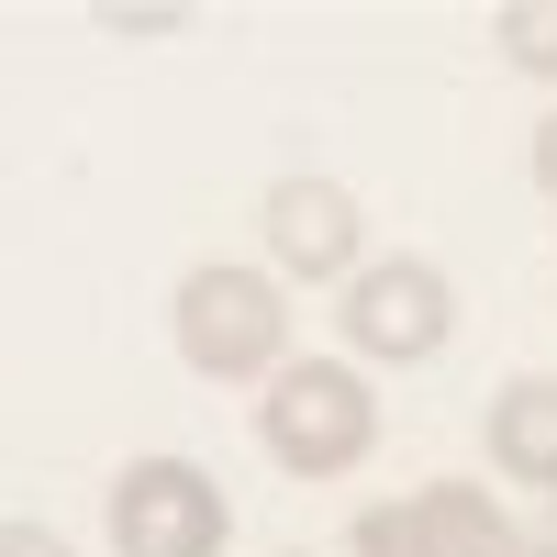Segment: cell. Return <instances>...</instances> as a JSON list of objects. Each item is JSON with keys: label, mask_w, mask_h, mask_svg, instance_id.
<instances>
[{"label": "cell", "mask_w": 557, "mask_h": 557, "mask_svg": "<svg viewBox=\"0 0 557 557\" xmlns=\"http://www.w3.org/2000/svg\"><path fill=\"white\" fill-rule=\"evenodd\" d=\"M257 446H268L290 480H346V469H368V446H380V391H368V368H357V357H290V368L257 391Z\"/></svg>", "instance_id": "cell-1"}, {"label": "cell", "mask_w": 557, "mask_h": 557, "mask_svg": "<svg viewBox=\"0 0 557 557\" xmlns=\"http://www.w3.org/2000/svg\"><path fill=\"white\" fill-rule=\"evenodd\" d=\"M168 335L190 357V380H278L290 368V301H278V268H190L168 301Z\"/></svg>", "instance_id": "cell-2"}, {"label": "cell", "mask_w": 557, "mask_h": 557, "mask_svg": "<svg viewBox=\"0 0 557 557\" xmlns=\"http://www.w3.org/2000/svg\"><path fill=\"white\" fill-rule=\"evenodd\" d=\"M335 323H346V357H357V368H424V357H446V335H457V290H446L435 257H368V268L346 278Z\"/></svg>", "instance_id": "cell-3"}, {"label": "cell", "mask_w": 557, "mask_h": 557, "mask_svg": "<svg viewBox=\"0 0 557 557\" xmlns=\"http://www.w3.org/2000/svg\"><path fill=\"white\" fill-rule=\"evenodd\" d=\"M235 502L201 457H134L112 480V557H223Z\"/></svg>", "instance_id": "cell-4"}, {"label": "cell", "mask_w": 557, "mask_h": 557, "mask_svg": "<svg viewBox=\"0 0 557 557\" xmlns=\"http://www.w3.org/2000/svg\"><path fill=\"white\" fill-rule=\"evenodd\" d=\"M513 513H502V491L480 480H424L401 502H368L346 524V557H513Z\"/></svg>", "instance_id": "cell-5"}, {"label": "cell", "mask_w": 557, "mask_h": 557, "mask_svg": "<svg viewBox=\"0 0 557 557\" xmlns=\"http://www.w3.org/2000/svg\"><path fill=\"white\" fill-rule=\"evenodd\" d=\"M257 235H268V268H278V278H335V290H346V278L368 268V212H357V190H346V178H312V168L268 178Z\"/></svg>", "instance_id": "cell-6"}, {"label": "cell", "mask_w": 557, "mask_h": 557, "mask_svg": "<svg viewBox=\"0 0 557 557\" xmlns=\"http://www.w3.org/2000/svg\"><path fill=\"white\" fill-rule=\"evenodd\" d=\"M480 446H491V469L513 491H557V380H502Z\"/></svg>", "instance_id": "cell-7"}, {"label": "cell", "mask_w": 557, "mask_h": 557, "mask_svg": "<svg viewBox=\"0 0 557 557\" xmlns=\"http://www.w3.org/2000/svg\"><path fill=\"white\" fill-rule=\"evenodd\" d=\"M491 45H502V67H524L557 89V0H502L491 12Z\"/></svg>", "instance_id": "cell-8"}, {"label": "cell", "mask_w": 557, "mask_h": 557, "mask_svg": "<svg viewBox=\"0 0 557 557\" xmlns=\"http://www.w3.org/2000/svg\"><path fill=\"white\" fill-rule=\"evenodd\" d=\"M524 178H535V201H546V212H557V112H546V123H535V146H524Z\"/></svg>", "instance_id": "cell-9"}, {"label": "cell", "mask_w": 557, "mask_h": 557, "mask_svg": "<svg viewBox=\"0 0 557 557\" xmlns=\"http://www.w3.org/2000/svg\"><path fill=\"white\" fill-rule=\"evenodd\" d=\"M168 23H190V12H123V0H101V34H168Z\"/></svg>", "instance_id": "cell-10"}, {"label": "cell", "mask_w": 557, "mask_h": 557, "mask_svg": "<svg viewBox=\"0 0 557 557\" xmlns=\"http://www.w3.org/2000/svg\"><path fill=\"white\" fill-rule=\"evenodd\" d=\"M0 557H67V535H45V524H0Z\"/></svg>", "instance_id": "cell-11"}, {"label": "cell", "mask_w": 557, "mask_h": 557, "mask_svg": "<svg viewBox=\"0 0 557 557\" xmlns=\"http://www.w3.org/2000/svg\"><path fill=\"white\" fill-rule=\"evenodd\" d=\"M513 557H557V513H546V524H524V535H513Z\"/></svg>", "instance_id": "cell-12"}]
</instances>
